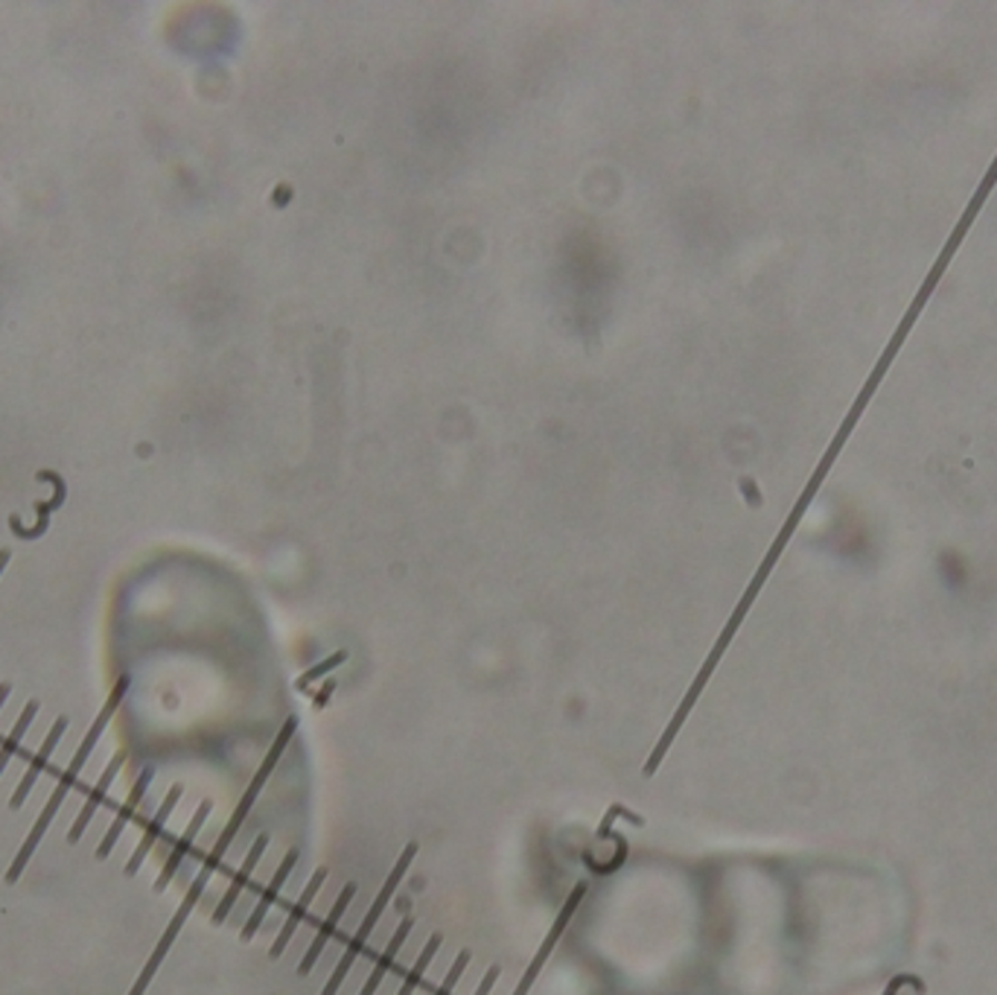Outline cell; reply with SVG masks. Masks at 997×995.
I'll return each mask as SVG.
<instances>
[{"instance_id":"obj_1","label":"cell","mask_w":997,"mask_h":995,"mask_svg":"<svg viewBox=\"0 0 997 995\" xmlns=\"http://www.w3.org/2000/svg\"><path fill=\"white\" fill-rule=\"evenodd\" d=\"M129 683H131L129 674H124V678L117 680L115 689H111V694H108V701L102 703V710L97 712V718H93L91 730H88V733L82 736V741H79L77 753H73V759H70V765L62 771V777H59V782H56L53 795H50V800H47V806H45V809H41L39 820H36V826H32L30 835H27V841H23V847L18 849L16 861H12V867H9V873H7V885H16V881L21 879V873L27 870V865H30L32 853H36V849H39V844H41V841H45L47 829H50V824H53V818H56V815H59V809H62L65 797H68L70 788L77 786L79 771H82L85 762H88V759H91L93 748H97V745H100L102 733H106V727L111 725V718H115L117 707H120V703H124L126 692H129Z\"/></svg>"},{"instance_id":"obj_2","label":"cell","mask_w":997,"mask_h":995,"mask_svg":"<svg viewBox=\"0 0 997 995\" xmlns=\"http://www.w3.org/2000/svg\"><path fill=\"white\" fill-rule=\"evenodd\" d=\"M415 856H417V844L415 841L406 844V849L399 853L397 865L392 867V873H388V879H385L383 887H379V894L374 896V903H371V908H368V914H365V919H362V923H359V928H356L354 937L347 940L345 955H342V960H338L336 969H333V975H330V978H327V984H324L322 995H336L338 989H342L345 978H347V975H351L354 964L362 957L365 946H368V940H371V934H374L376 923L383 919L385 908L392 905L394 894H397V887L403 885V879H406V873H408V867H412V861H415Z\"/></svg>"},{"instance_id":"obj_3","label":"cell","mask_w":997,"mask_h":995,"mask_svg":"<svg viewBox=\"0 0 997 995\" xmlns=\"http://www.w3.org/2000/svg\"><path fill=\"white\" fill-rule=\"evenodd\" d=\"M208 885H210V876H205V873H199V876H196V879H193V885L187 887L185 899H181V905H178L176 917L169 919L167 932H164V937H161V940H158V946H155L152 957H149V960H146L144 969H140L138 981H135V987L129 989V995H144V993H146V987H149V984H152L155 973H158V969H161L164 957L169 955V949H172V943L178 940V934H181V928H185V923H187V919H190L193 908H196V905H199L201 894H205V890H208Z\"/></svg>"},{"instance_id":"obj_4","label":"cell","mask_w":997,"mask_h":995,"mask_svg":"<svg viewBox=\"0 0 997 995\" xmlns=\"http://www.w3.org/2000/svg\"><path fill=\"white\" fill-rule=\"evenodd\" d=\"M583 896H586V885H575V890H572V894H569L566 905H563L561 914H557V919H554L552 928H549V934H545V940L540 943L537 955L531 957L529 969H525V973H522V978H520V984H516V989H522V993L529 995V993H531V987H534V984H537L540 973H543V966L549 964V957H552V952L557 949V943H561L563 932H566V928H569V923H572V917H575V910L581 908Z\"/></svg>"},{"instance_id":"obj_5","label":"cell","mask_w":997,"mask_h":995,"mask_svg":"<svg viewBox=\"0 0 997 995\" xmlns=\"http://www.w3.org/2000/svg\"><path fill=\"white\" fill-rule=\"evenodd\" d=\"M181 797H185V786H172V788H169L167 797H164L161 806H158V811H155V815H152V820L146 824V829H144V835H140L138 847H135V853H131L129 861H126V876H135V873H138L140 867H144L146 856L152 853V847H155V844H158V838H161V835H164V829H167L169 818H172V811H176V806H178V800H181Z\"/></svg>"},{"instance_id":"obj_6","label":"cell","mask_w":997,"mask_h":995,"mask_svg":"<svg viewBox=\"0 0 997 995\" xmlns=\"http://www.w3.org/2000/svg\"><path fill=\"white\" fill-rule=\"evenodd\" d=\"M68 725H70V721L65 716H59L53 721V727H50V733L45 736V741H41V748L36 750V757H32L30 765H27V771H23L21 782H18L16 791H12V800H9V806H12V809H21L23 800L30 797L32 786H36L41 774L47 771V765H50V759H53L56 745L62 741V736H65V730H68Z\"/></svg>"},{"instance_id":"obj_7","label":"cell","mask_w":997,"mask_h":995,"mask_svg":"<svg viewBox=\"0 0 997 995\" xmlns=\"http://www.w3.org/2000/svg\"><path fill=\"white\" fill-rule=\"evenodd\" d=\"M354 896H356V885H354V881H347V885L342 887V894H338L336 905H333V908H330V914H327L322 926H318V934H315L313 943H309V949L304 952V957H300L298 975L313 973V966L318 964V957H322V952L327 949V943L333 940V934H336V928L342 926V919H345L347 908H351V903H354Z\"/></svg>"},{"instance_id":"obj_8","label":"cell","mask_w":997,"mask_h":995,"mask_svg":"<svg viewBox=\"0 0 997 995\" xmlns=\"http://www.w3.org/2000/svg\"><path fill=\"white\" fill-rule=\"evenodd\" d=\"M152 779H155V768H144V771H140L138 782L131 786V791H129V797H126V802H124V806H120V809H117L115 824L108 826L106 835H102L100 847H97V853H93V856H97V861H106V858L111 856V849H115V844L120 841V835H124V829L131 824V818H135V811L140 809V802H144L146 791H149V786H152Z\"/></svg>"},{"instance_id":"obj_9","label":"cell","mask_w":997,"mask_h":995,"mask_svg":"<svg viewBox=\"0 0 997 995\" xmlns=\"http://www.w3.org/2000/svg\"><path fill=\"white\" fill-rule=\"evenodd\" d=\"M298 858H300V849H292V853H286V856H284V861L277 865L275 876H272V881H269V887L263 890L260 899H257V905H254L251 917L246 919V926H243V932H239L243 943H248L254 937V934L260 932L263 919H266V914H269V910H272V905L277 903V896H280L284 885H286V881H289L292 870H295V865H298Z\"/></svg>"},{"instance_id":"obj_10","label":"cell","mask_w":997,"mask_h":995,"mask_svg":"<svg viewBox=\"0 0 997 995\" xmlns=\"http://www.w3.org/2000/svg\"><path fill=\"white\" fill-rule=\"evenodd\" d=\"M324 881H327V870H324V867H322V870H315L313 879H309L307 885H304V890H300V896H298V903L292 905L289 917H286V923H284V926H280V932H277L275 943H272V949H269L272 960H277V957L284 955V949H286V946H289L292 937H295L298 926H300V923H304V919H307L309 908H313V903H315V896L322 894Z\"/></svg>"},{"instance_id":"obj_11","label":"cell","mask_w":997,"mask_h":995,"mask_svg":"<svg viewBox=\"0 0 997 995\" xmlns=\"http://www.w3.org/2000/svg\"><path fill=\"white\" fill-rule=\"evenodd\" d=\"M266 847H269V835H257L251 844V849H248L246 861H243V867L234 873V879H230L228 890H225L223 899H219V905H216L214 917H210L214 919V926H223L225 919L230 917V910H234V905H237L239 894L246 890V885L251 881L254 870H257V865H260V858H263V853H266Z\"/></svg>"},{"instance_id":"obj_12","label":"cell","mask_w":997,"mask_h":995,"mask_svg":"<svg viewBox=\"0 0 997 995\" xmlns=\"http://www.w3.org/2000/svg\"><path fill=\"white\" fill-rule=\"evenodd\" d=\"M208 815H210V800L199 802V809H196V815H193L190 824H187L185 835H181V838H178V841L172 844V849H169L167 861H164L161 873H158V879H155V890H158V894H161V890H167L169 881L176 879V873L181 870V865H185V858L190 856L193 841H196V838H199L201 826H205V820H208Z\"/></svg>"},{"instance_id":"obj_13","label":"cell","mask_w":997,"mask_h":995,"mask_svg":"<svg viewBox=\"0 0 997 995\" xmlns=\"http://www.w3.org/2000/svg\"><path fill=\"white\" fill-rule=\"evenodd\" d=\"M124 765H126V753H117V757L108 759L106 771L100 774V782H97V786L91 788V795H88V800L82 802V809H79L77 820H73V824H70V829H68V844H79V841H82L85 829H88V826H91L93 815H97V809H100L102 800H106L108 788H111V782H115V779H117V774L124 771Z\"/></svg>"},{"instance_id":"obj_14","label":"cell","mask_w":997,"mask_h":995,"mask_svg":"<svg viewBox=\"0 0 997 995\" xmlns=\"http://www.w3.org/2000/svg\"><path fill=\"white\" fill-rule=\"evenodd\" d=\"M412 928H415V917H406V919H403V923H399L397 928H394L392 940H388V946H385V949H383V955L376 957L374 969H371L368 981L362 984L359 995H376V989L383 987V978H385V975H388V969H392V966H394V960H397L399 949L406 946Z\"/></svg>"},{"instance_id":"obj_15","label":"cell","mask_w":997,"mask_h":995,"mask_svg":"<svg viewBox=\"0 0 997 995\" xmlns=\"http://www.w3.org/2000/svg\"><path fill=\"white\" fill-rule=\"evenodd\" d=\"M39 710H41L39 701L27 703V707H23V712H21V718H18L16 725H12L9 736H7V739H3V745H0V777H3V771H7V765L12 762V757H16L18 748H21L23 739H27V733H30V725H32V721H36Z\"/></svg>"},{"instance_id":"obj_16","label":"cell","mask_w":997,"mask_h":995,"mask_svg":"<svg viewBox=\"0 0 997 995\" xmlns=\"http://www.w3.org/2000/svg\"><path fill=\"white\" fill-rule=\"evenodd\" d=\"M441 943H444V934H432L430 943L423 946L421 955H417V960H415V964H412V969H408V973H406L403 984H399L397 995H415V989L421 987L423 978H426V973H430L432 960H435V955H437V952H441Z\"/></svg>"},{"instance_id":"obj_17","label":"cell","mask_w":997,"mask_h":995,"mask_svg":"<svg viewBox=\"0 0 997 995\" xmlns=\"http://www.w3.org/2000/svg\"><path fill=\"white\" fill-rule=\"evenodd\" d=\"M470 960H473V952L461 949L458 957H455L453 969H450V973L444 975V981H441V987L435 989V995H453L455 987H458V984H461V978H464V973H467Z\"/></svg>"},{"instance_id":"obj_18","label":"cell","mask_w":997,"mask_h":995,"mask_svg":"<svg viewBox=\"0 0 997 995\" xmlns=\"http://www.w3.org/2000/svg\"><path fill=\"white\" fill-rule=\"evenodd\" d=\"M498 975H502V969H498V966H491V969H487V973H484L482 984H478L476 993H473V995H491V993H493V987H496Z\"/></svg>"},{"instance_id":"obj_19","label":"cell","mask_w":997,"mask_h":995,"mask_svg":"<svg viewBox=\"0 0 997 995\" xmlns=\"http://www.w3.org/2000/svg\"><path fill=\"white\" fill-rule=\"evenodd\" d=\"M9 694H12V687H9V683H0V710L7 707Z\"/></svg>"},{"instance_id":"obj_20","label":"cell","mask_w":997,"mask_h":995,"mask_svg":"<svg viewBox=\"0 0 997 995\" xmlns=\"http://www.w3.org/2000/svg\"><path fill=\"white\" fill-rule=\"evenodd\" d=\"M7 563H9V552H0V572L7 570Z\"/></svg>"}]
</instances>
